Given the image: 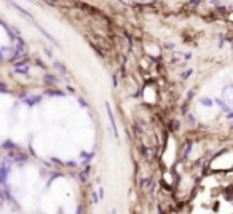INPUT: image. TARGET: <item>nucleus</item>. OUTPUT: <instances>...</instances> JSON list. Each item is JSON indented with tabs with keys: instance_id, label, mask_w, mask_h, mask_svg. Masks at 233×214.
Instances as JSON below:
<instances>
[{
	"instance_id": "2",
	"label": "nucleus",
	"mask_w": 233,
	"mask_h": 214,
	"mask_svg": "<svg viewBox=\"0 0 233 214\" xmlns=\"http://www.w3.org/2000/svg\"><path fill=\"white\" fill-rule=\"evenodd\" d=\"M107 112H109V118H110V123H112V128H113V131H115V134H117V125H115V118H113V114H112L110 106H107Z\"/></svg>"
},
{
	"instance_id": "1",
	"label": "nucleus",
	"mask_w": 233,
	"mask_h": 214,
	"mask_svg": "<svg viewBox=\"0 0 233 214\" xmlns=\"http://www.w3.org/2000/svg\"><path fill=\"white\" fill-rule=\"evenodd\" d=\"M6 2H8V3H10V5H11V7H13V8H16V10L19 11V13H22V16H26V18H29V19H32V21H34V18H32V14H30V13H29V11H26L24 8H22V7H19V5H18V3H14V2H13V0H6Z\"/></svg>"
},
{
	"instance_id": "3",
	"label": "nucleus",
	"mask_w": 233,
	"mask_h": 214,
	"mask_svg": "<svg viewBox=\"0 0 233 214\" xmlns=\"http://www.w3.org/2000/svg\"><path fill=\"white\" fill-rule=\"evenodd\" d=\"M37 29H38V30H40V32H42L43 35H45V37H46V38H50V40H51V42H53V43H54V45H58V42H56V40H54V37H51V35H50L48 32H46V30H45V29H43V27H40V26H37Z\"/></svg>"
},
{
	"instance_id": "4",
	"label": "nucleus",
	"mask_w": 233,
	"mask_h": 214,
	"mask_svg": "<svg viewBox=\"0 0 233 214\" xmlns=\"http://www.w3.org/2000/svg\"><path fill=\"white\" fill-rule=\"evenodd\" d=\"M203 102H204V104H206V106H211V101H209V99H204Z\"/></svg>"
}]
</instances>
